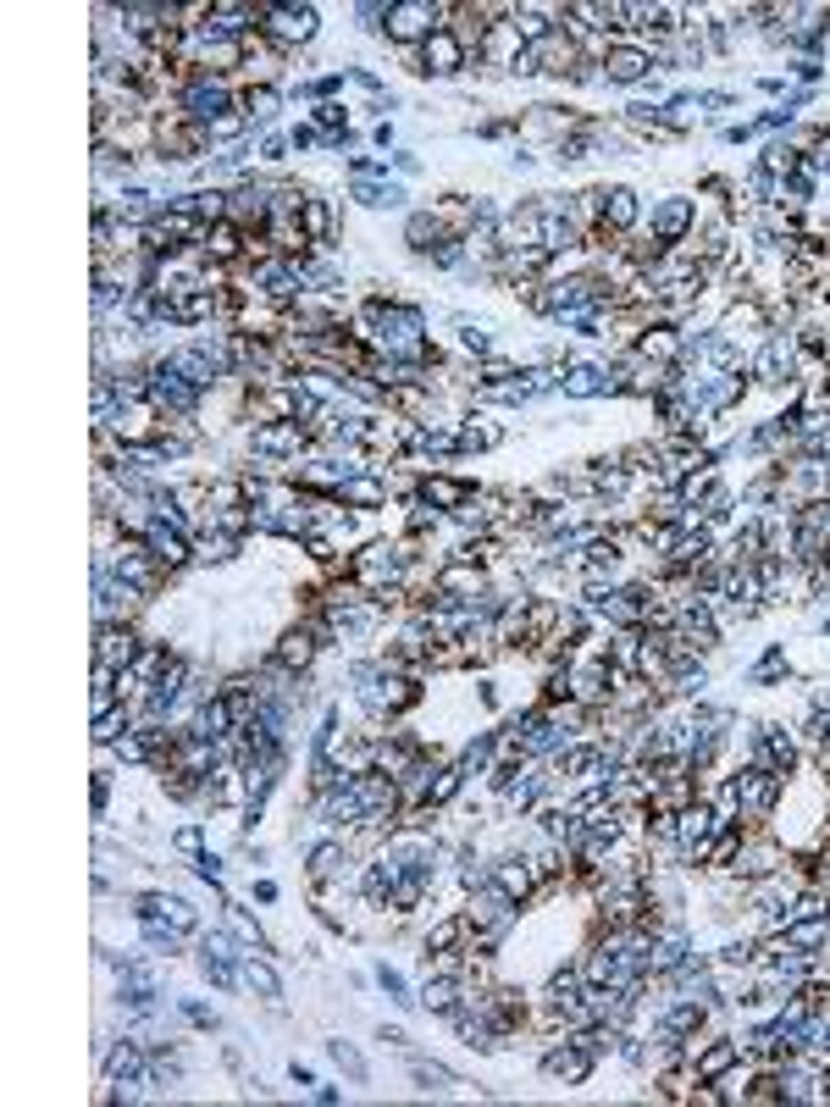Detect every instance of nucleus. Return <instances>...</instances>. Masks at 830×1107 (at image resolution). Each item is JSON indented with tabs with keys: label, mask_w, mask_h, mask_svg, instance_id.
<instances>
[{
	"label": "nucleus",
	"mask_w": 830,
	"mask_h": 1107,
	"mask_svg": "<svg viewBox=\"0 0 830 1107\" xmlns=\"http://www.w3.org/2000/svg\"><path fill=\"white\" fill-rule=\"evenodd\" d=\"M178 106L189 122H200V128H211L216 117H227V111H238V95L216 78V72H200V78H189V84L178 89Z\"/></svg>",
	"instance_id": "f257e3e1"
},
{
	"label": "nucleus",
	"mask_w": 830,
	"mask_h": 1107,
	"mask_svg": "<svg viewBox=\"0 0 830 1107\" xmlns=\"http://www.w3.org/2000/svg\"><path fill=\"white\" fill-rule=\"evenodd\" d=\"M316 23L321 12L316 6H299V0H283V6H261V34L272 39V45H310L316 39Z\"/></svg>",
	"instance_id": "f03ea898"
},
{
	"label": "nucleus",
	"mask_w": 830,
	"mask_h": 1107,
	"mask_svg": "<svg viewBox=\"0 0 830 1107\" xmlns=\"http://www.w3.org/2000/svg\"><path fill=\"white\" fill-rule=\"evenodd\" d=\"M310 443V427H299V421H261V427L249 432V454L266 465L277 460H299V449Z\"/></svg>",
	"instance_id": "7ed1b4c3"
},
{
	"label": "nucleus",
	"mask_w": 830,
	"mask_h": 1107,
	"mask_svg": "<svg viewBox=\"0 0 830 1107\" xmlns=\"http://www.w3.org/2000/svg\"><path fill=\"white\" fill-rule=\"evenodd\" d=\"M438 17H443V6H432V0H404V6H388V39L393 45H427L432 34H438Z\"/></svg>",
	"instance_id": "20e7f679"
},
{
	"label": "nucleus",
	"mask_w": 830,
	"mask_h": 1107,
	"mask_svg": "<svg viewBox=\"0 0 830 1107\" xmlns=\"http://www.w3.org/2000/svg\"><path fill=\"white\" fill-rule=\"evenodd\" d=\"M139 654H144V648H139V631H133L128 620H111V626L95 631V665L128 676V670L139 665Z\"/></svg>",
	"instance_id": "39448f33"
},
{
	"label": "nucleus",
	"mask_w": 830,
	"mask_h": 1107,
	"mask_svg": "<svg viewBox=\"0 0 830 1107\" xmlns=\"http://www.w3.org/2000/svg\"><path fill=\"white\" fill-rule=\"evenodd\" d=\"M139 537L150 543V554L166 565V571H183V565H189V554H194V548H189V537H183L172 521H161V515H150Z\"/></svg>",
	"instance_id": "423d86ee"
},
{
	"label": "nucleus",
	"mask_w": 830,
	"mask_h": 1107,
	"mask_svg": "<svg viewBox=\"0 0 830 1107\" xmlns=\"http://www.w3.org/2000/svg\"><path fill=\"white\" fill-rule=\"evenodd\" d=\"M714 831H720V814L703 809V803H692V809L676 814V842H681V853H687V858H703V853H709V836H714Z\"/></svg>",
	"instance_id": "0eeeda50"
},
{
	"label": "nucleus",
	"mask_w": 830,
	"mask_h": 1107,
	"mask_svg": "<svg viewBox=\"0 0 830 1107\" xmlns=\"http://www.w3.org/2000/svg\"><path fill=\"white\" fill-rule=\"evenodd\" d=\"M593 1058H598V1052L587 1047V1041H565V1047H554L543 1058V1074H548V1080H565V1085H581L587 1074H593Z\"/></svg>",
	"instance_id": "6e6552de"
},
{
	"label": "nucleus",
	"mask_w": 830,
	"mask_h": 1107,
	"mask_svg": "<svg viewBox=\"0 0 830 1107\" xmlns=\"http://www.w3.org/2000/svg\"><path fill=\"white\" fill-rule=\"evenodd\" d=\"M316 648H321V637H316V631H310V626H294V631H283V643H277L272 665L283 670V676H299V670H310Z\"/></svg>",
	"instance_id": "1a4fd4ad"
},
{
	"label": "nucleus",
	"mask_w": 830,
	"mask_h": 1107,
	"mask_svg": "<svg viewBox=\"0 0 830 1107\" xmlns=\"http://www.w3.org/2000/svg\"><path fill=\"white\" fill-rule=\"evenodd\" d=\"M144 914L166 919V925H178V930H200L194 903H183V897H166V892H144V897H139V919H144Z\"/></svg>",
	"instance_id": "9d476101"
},
{
	"label": "nucleus",
	"mask_w": 830,
	"mask_h": 1107,
	"mask_svg": "<svg viewBox=\"0 0 830 1107\" xmlns=\"http://www.w3.org/2000/svg\"><path fill=\"white\" fill-rule=\"evenodd\" d=\"M421 61H427V72H460L465 67V45L454 39V28H438V34L421 45Z\"/></svg>",
	"instance_id": "9b49d317"
},
{
	"label": "nucleus",
	"mask_w": 830,
	"mask_h": 1107,
	"mask_svg": "<svg viewBox=\"0 0 830 1107\" xmlns=\"http://www.w3.org/2000/svg\"><path fill=\"white\" fill-rule=\"evenodd\" d=\"M648 67H653L648 50H631V45L604 50V78H609V84H637V78H642Z\"/></svg>",
	"instance_id": "f8f14e48"
},
{
	"label": "nucleus",
	"mask_w": 830,
	"mask_h": 1107,
	"mask_svg": "<svg viewBox=\"0 0 830 1107\" xmlns=\"http://www.w3.org/2000/svg\"><path fill=\"white\" fill-rule=\"evenodd\" d=\"M687 227H692V200H664L659 211H653V239H659V250L676 244Z\"/></svg>",
	"instance_id": "ddd939ff"
},
{
	"label": "nucleus",
	"mask_w": 830,
	"mask_h": 1107,
	"mask_svg": "<svg viewBox=\"0 0 830 1107\" xmlns=\"http://www.w3.org/2000/svg\"><path fill=\"white\" fill-rule=\"evenodd\" d=\"M532 881H537V869H532V864H515V858L493 869V886L510 897V903H526V897H532Z\"/></svg>",
	"instance_id": "4468645a"
},
{
	"label": "nucleus",
	"mask_w": 830,
	"mask_h": 1107,
	"mask_svg": "<svg viewBox=\"0 0 830 1107\" xmlns=\"http://www.w3.org/2000/svg\"><path fill=\"white\" fill-rule=\"evenodd\" d=\"M238 980H244V986L255 991L261 1002H283V980H277V969H272V964H261V958H244Z\"/></svg>",
	"instance_id": "2eb2a0df"
},
{
	"label": "nucleus",
	"mask_w": 830,
	"mask_h": 1107,
	"mask_svg": "<svg viewBox=\"0 0 830 1107\" xmlns=\"http://www.w3.org/2000/svg\"><path fill=\"white\" fill-rule=\"evenodd\" d=\"M332 227H338V222H332V205L310 194V200L299 205V233H305L310 244H327V239H332Z\"/></svg>",
	"instance_id": "dca6fc26"
},
{
	"label": "nucleus",
	"mask_w": 830,
	"mask_h": 1107,
	"mask_svg": "<svg viewBox=\"0 0 830 1107\" xmlns=\"http://www.w3.org/2000/svg\"><path fill=\"white\" fill-rule=\"evenodd\" d=\"M238 111H244L249 122H272L277 111H283V95H277L272 84H249L244 95H238Z\"/></svg>",
	"instance_id": "f3484780"
},
{
	"label": "nucleus",
	"mask_w": 830,
	"mask_h": 1107,
	"mask_svg": "<svg viewBox=\"0 0 830 1107\" xmlns=\"http://www.w3.org/2000/svg\"><path fill=\"white\" fill-rule=\"evenodd\" d=\"M637 222V194L631 189H609L604 194V233H626Z\"/></svg>",
	"instance_id": "a211bd4d"
},
{
	"label": "nucleus",
	"mask_w": 830,
	"mask_h": 1107,
	"mask_svg": "<svg viewBox=\"0 0 830 1107\" xmlns=\"http://www.w3.org/2000/svg\"><path fill=\"white\" fill-rule=\"evenodd\" d=\"M338 499H344V504H355V510H377V504L388 499V488H382L377 477H360V471H355V477H349L344 488H338Z\"/></svg>",
	"instance_id": "6ab92c4d"
},
{
	"label": "nucleus",
	"mask_w": 830,
	"mask_h": 1107,
	"mask_svg": "<svg viewBox=\"0 0 830 1107\" xmlns=\"http://www.w3.org/2000/svg\"><path fill=\"white\" fill-rule=\"evenodd\" d=\"M736 1058H742V1041H714V1047L698 1058V1080H720Z\"/></svg>",
	"instance_id": "aec40b11"
},
{
	"label": "nucleus",
	"mask_w": 830,
	"mask_h": 1107,
	"mask_svg": "<svg viewBox=\"0 0 830 1107\" xmlns=\"http://www.w3.org/2000/svg\"><path fill=\"white\" fill-rule=\"evenodd\" d=\"M404 239H410V250H421V255H427L432 244H449V239H443V222H438L432 211L410 216V227H404Z\"/></svg>",
	"instance_id": "412c9836"
},
{
	"label": "nucleus",
	"mask_w": 830,
	"mask_h": 1107,
	"mask_svg": "<svg viewBox=\"0 0 830 1107\" xmlns=\"http://www.w3.org/2000/svg\"><path fill=\"white\" fill-rule=\"evenodd\" d=\"M332 875H344V842L310 847V881H332Z\"/></svg>",
	"instance_id": "4be33fe9"
},
{
	"label": "nucleus",
	"mask_w": 830,
	"mask_h": 1107,
	"mask_svg": "<svg viewBox=\"0 0 830 1107\" xmlns=\"http://www.w3.org/2000/svg\"><path fill=\"white\" fill-rule=\"evenodd\" d=\"M421 499H427V504H438V510H460V504H465V482L427 477V482H421Z\"/></svg>",
	"instance_id": "5701e85b"
},
{
	"label": "nucleus",
	"mask_w": 830,
	"mask_h": 1107,
	"mask_svg": "<svg viewBox=\"0 0 830 1107\" xmlns=\"http://www.w3.org/2000/svg\"><path fill=\"white\" fill-rule=\"evenodd\" d=\"M233 554H238V532H216V526H205V537H200V560L227 565Z\"/></svg>",
	"instance_id": "b1692460"
},
{
	"label": "nucleus",
	"mask_w": 830,
	"mask_h": 1107,
	"mask_svg": "<svg viewBox=\"0 0 830 1107\" xmlns=\"http://www.w3.org/2000/svg\"><path fill=\"white\" fill-rule=\"evenodd\" d=\"M559 382H565V393H576V399H587V393H598V388H615L598 366H576L570 377H559Z\"/></svg>",
	"instance_id": "393cba45"
},
{
	"label": "nucleus",
	"mask_w": 830,
	"mask_h": 1107,
	"mask_svg": "<svg viewBox=\"0 0 830 1107\" xmlns=\"http://www.w3.org/2000/svg\"><path fill=\"white\" fill-rule=\"evenodd\" d=\"M460 936H465V914L443 919V925L427 930V953H454V941H460Z\"/></svg>",
	"instance_id": "a878e982"
},
{
	"label": "nucleus",
	"mask_w": 830,
	"mask_h": 1107,
	"mask_svg": "<svg viewBox=\"0 0 830 1107\" xmlns=\"http://www.w3.org/2000/svg\"><path fill=\"white\" fill-rule=\"evenodd\" d=\"M128 731H133V715H128V709H111V715L95 720V742H100V748H111V742L128 737Z\"/></svg>",
	"instance_id": "bb28decb"
},
{
	"label": "nucleus",
	"mask_w": 830,
	"mask_h": 1107,
	"mask_svg": "<svg viewBox=\"0 0 830 1107\" xmlns=\"http://www.w3.org/2000/svg\"><path fill=\"white\" fill-rule=\"evenodd\" d=\"M454 997H460V986H454L449 975H443V980H427V991H421L427 1013H454Z\"/></svg>",
	"instance_id": "cd10ccee"
},
{
	"label": "nucleus",
	"mask_w": 830,
	"mask_h": 1107,
	"mask_svg": "<svg viewBox=\"0 0 830 1107\" xmlns=\"http://www.w3.org/2000/svg\"><path fill=\"white\" fill-rule=\"evenodd\" d=\"M178 1080H183V1063L172 1058V1052H155V1058H150V1085H166V1091H172Z\"/></svg>",
	"instance_id": "c85d7f7f"
},
{
	"label": "nucleus",
	"mask_w": 830,
	"mask_h": 1107,
	"mask_svg": "<svg viewBox=\"0 0 830 1107\" xmlns=\"http://www.w3.org/2000/svg\"><path fill=\"white\" fill-rule=\"evenodd\" d=\"M327 1052H332V1063H338V1069H344L349 1080H366V1058H360V1052L349 1047V1041H332Z\"/></svg>",
	"instance_id": "c756f323"
},
{
	"label": "nucleus",
	"mask_w": 830,
	"mask_h": 1107,
	"mask_svg": "<svg viewBox=\"0 0 830 1107\" xmlns=\"http://www.w3.org/2000/svg\"><path fill=\"white\" fill-rule=\"evenodd\" d=\"M410 1074L421 1080V1091H449L454 1085V1074L443 1069V1063H410Z\"/></svg>",
	"instance_id": "7c9ffc66"
},
{
	"label": "nucleus",
	"mask_w": 830,
	"mask_h": 1107,
	"mask_svg": "<svg viewBox=\"0 0 830 1107\" xmlns=\"http://www.w3.org/2000/svg\"><path fill=\"white\" fill-rule=\"evenodd\" d=\"M244 122H249L244 111H227V117H216L205 133H211V139H238V133H244Z\"/></svg>",
	"instance_id": "2f4dec72"
},
{
	"label": "nucleus",
	"mask_w": 830,
	"mask_h": 1107,
	"mask_svg": "<svg viewBox=\"0 0 830 1107\" xmlns=\"http://www.w3.org/2000/svg\"><path fill=\"white\" fill-rule=\"evenodd\" d=\"M377 980H382V991H388V997H393V1002H404V1008H410V1002H415V997H410V991H404V980H399V975H393V969H388V964H382V969H377Z\"/></svg>",
	"instance_id": "473e14b6"
},
{
	"label": "nucleus",
	"mask_w": 830,
	"mask_h": 1107,
	"mask_svg": "<svg viewBox=\"0 0 830 1107\" xmlns=\"http://www.w3.org/2000/svg\"><path fill=\"white\" fill-rule=\"evenodd\" d=\"M183 1013H189V1024H200V1030H216V1013L200 1008V1002H183Z\"/></svg>",
	"instance_id": "72a5a7b5"
},
{
	"label": "nucleus",
	"mask_w": 830,
	"mask_h": 1107,
	"mask_svg": "<svg viewBox=\"0 0 830 1107\" xmlns=\"http://www.w3.org/2000/svg\"><path fill=\"white\" fill-rule=\"evenodd\" d=\"M316 122H321V128H338V122H344V106H332V100H321V106H316Z\"/></svg>",
	"instance_id": "f704fd0d"
},
{
	"label": "nucleus",
	"mask_w": 830,
	"mask_h": 1107,
	"mask_svg": "<svg viewBox=\"0 0 830 1107\" xmlns=\"http://www.w3.org/2000/svg\"><path fill=\"white\" fill-rule=\"evenodd\" d=\"M288 150H294V144H288V139H277V133H272V139H261V155H266V161H283Z\"/></svg>",
	"instance_id": "c9c22d12"
},
{
	"label": "nucleus",
	"mask_w": 830,
	"mask_h": 1107,
	"mask_svg": "<svg viewBox=\"0 0 830 1107\" xmlns=\"http://www.w3.org/2000/svg\"><path fill=\"white\" fill-rule=\"evenodd\" d=\"M200 842H205L200 825H183V831H178V847H183V853H200Z\"/></svg>",
	"instance_id": "e433bc0d"
}]
</instances>
